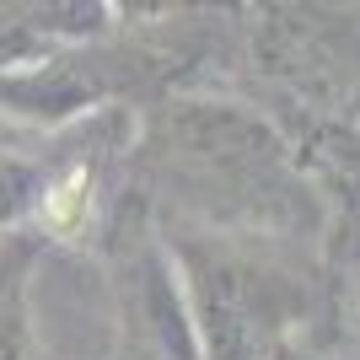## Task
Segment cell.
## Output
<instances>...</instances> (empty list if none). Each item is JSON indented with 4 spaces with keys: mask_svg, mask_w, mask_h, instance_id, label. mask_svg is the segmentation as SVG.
<instances>
[{
    "mask_svg": "<svg viewBox=\"0 0 360 360\" xmlns=\"http://www.w3.org/2000/svg\"><path fill=\"white\" fill-rule=\"evenodd\" d=\"M167 135L183 162L215 167V172H248L264 178L285 162V146L264 119L242 113L231 103H172L167 113Z\"/></svg>",
    "mask_w": 360,
    "mask_h": 360,
    "instance_id": "obj_1",
    "label": "cell"
},
{
    "mask_svg": "<svg viewBox=\"0 0 360 360\" xmlns=\"http://www.w3.org/2000/svg\"><path fill=\"white\" fill-rule=\"evenodd\" d=\"M129 290H135V312L146 323L150 345L167 360H205L183 269L172 258V248H162V237H140L135 258H129Z\"/></svg>",
    "mask_w": 360,
    "mask_h": 360,
    "instance_id": "obj_2",
    "label": "cell"
},
{
    "mask_svg": "<svg viewBox=\"0 0 360 360\" xmlns=\"http://www.w3.org/2000/svg\"><path fill=\"white\" fill-rule=\"evenodd\" d=\"M0 103L11 108V113H27V119H70L81 108L91 103V86L86 81H75L65 65H38V70H16L0 81Z\"/></svg>",
    "mask_w": 360,
    "mask_h": 360,
    "instance_id": "obj_3",
    "label": "cell"
},
{
    "mask_svg": "<svg viewBox=\"0 0 360 360\" xmlns=\"http://www.w3.org/2000/svg\"><path fill=\"white\" fill-rule=\"evenodd\" d=\"M27 253H11L0 269V360H32V323H27Z\"/></svg>",
    "mask_w": 360,
    "mask_h": 360,
    "instance_id": "obj_4",
    "label": "cell"
},
{
    "mask_svg": "<svg viewBox=\"0 0 360 360\" xmlns=\"http://www.w3.org/2000/svg\"><path fill=\"white\" fill-rule=\"evenodd\" d=\"M86 210H91V178H86V167H70L65 178L44 183V199H38V221H44L54 237H70V231H81Z\"/></svg>",
    "mask_w": 360,
    "mask_h": 360,
    "instance_id": "obj_5",
    "label": "cell"
},
{
    "mask_svg": "<svg viewBox=\"0 0 360 360\" xmlns=\"http://www.w3.org/2000/svg\"><path fill=\"white\" fill-rule=\"evenodd\" d=\"M44 183H49V172L38 162L16 156V150H0V231H11L27 210H38Z\"/></svg>",
    "mask_w": 360,
    "mask_h": 360,
    "instance_id": "obj_6",
    "label": "cell"
}]
</instances>
